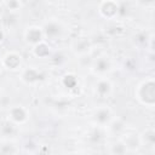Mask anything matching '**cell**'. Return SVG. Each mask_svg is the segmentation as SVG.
<instances>
[{
	"instance_id": "1",
	"label": "cell",
	"mask_w": 155,
	"mask_h": 155,
	"mask_svg": "<svg viewBox=\"0 0 155 155\" xmlns=\"http://www.w3.org/2000/svg\"><path fill=\"white\" fill-rule=\"evenodd\" d=\"M134 98L144 107L153 108L155 105V81L151 76L145 78L136 86Z\"/></svg>"
},
{
	"instance_id": "2",
	"label": "cell",
	"mask_w": 155,
	"mask_h": 155,
	"mask_svg": "<svg viewBox=\"0 0 155 155\" xmlns=\"http://www.w3.org/2000/svg\"><path fill=\"white\" fill-rule=\"evenodd\" d=\"M41 29H42V34H44L45 41L46 40L56 41L59 38H62V35L64 33V25L57 18H50V19H47L41 25Z\"/></svg>"
},
{
	"instance_id": "3",
	"label": "cell",
	"mask_w": 155,
	"mask_h": 155,
	"mask_svg": "<svg viewBox=\"0 0 155 155\" xmlns=\"http://www.w3.org/2000/svg\"><path fill=\"white\" fill-rule=\"evenodd\" d=\"M90 70L97 78H105L113 70V62L109 56L102 54L92 61Z\"/></svg>"
},
{
	"instance_id": "4",
	"label": "cell",
	"mask_w": 155,
	"mask_h": 155,
	"mask_svg": "<svg viewBox=\"0 0 155 155\" xmlns=\"http://www.w3.org/2000/svg\"><path fill=\"white\" fill-rule=\"evenodd\" d=\"M114 119V113L109 105L102 104L97 107L92 113V122L94 126L105 128L108 124Z\"/></svg>"
},
{
	"instance_id": "5",
	"label": "cell",
	"mask_w": 155,
	"mask_h": 155,
	"mask_svg": "<svg viewBox=\"0 0 155 155\" xmlns=\"http://www.w3.org/2000/svg\"><path fill=\"white\" fill-rule=\"evenodd\" d=\"M29 117H30L29 109L22 104L12 105L7 111V120H10L17 126L24 125L29 120Z\"/></svg>"
},
{
	"instance_id": "6",
	"label": "cell",
	"mask_w": 155,
	"mask_h": 155,
	"mask_svg": "<svg viewBox=\"0 0 155 155\" xmlns=\"http://www.w3.org/2000/svg\"><path fill=\"white\" fill-rule=\"evenodd\" d=\"M119 8H120V2L114 0L102 1L98 5L99 15L108 21H116V18H119Z\"/></svg>"
},
{
	"instance_id": "7",
	"label": "cell",
	"mask_w": 155,
	"mask_h": 155,
	"mask_svg": "<svg viewBox=\"0 0 155 155\" xmlns=\"http://www.w3.org/2000/svg\"><path fill=\"white\" fill-rule=\"evenodd\" d=\"M2 67L10 71H18L22 70L23 67V58L17 51H8L1 57Z\"/></svg>"
},
{
	"instance_id": "8",
	"label": "cell",
	"mask_w": 155,
	"mask_h": 155,
	"mask_svg": "<svg viewBox=\"0 0 155 155\" xmlns=\"http://www.w3.org/2000/svg\"><path fill=\"white\" fill-rule=\"evenodd\" d=\"M70 50L76 57L90 54L92 51V44L86 36H76L70 41Z\"/></svg>"
},
{
	"instance_id": "9",
	"label": "cell",
	"mask_w": 155,
	"mask_h": 155,
	"mask_svg": "<svg viewBox=\"0 0 155 155\" xmlns=\"http://www.w3.org/2000/svg\"><path fill=\"white\" fill-rule=\"evenodd\" d=\"M21 80L27 84V85H36L45 79V74L42 70L35 67H28V68H22L21 70Z\"/></svg>"
},
{
	"instance_id": "10",
	"label": "cell",
	"mask_w": 155,
	"mask_h": 155,
	"mask_svg": "<svg viewBox=\"0 0 155 155\" xmlns=\"http://www.w3.org/2000/svg\"><path fill=\"white\" fill-rule=\"evenodd\" d=\"M93 93L98 98H109L113 93V82L105 78H97L93 85Z\"/></svg>"
},
{
	"instance_id": "11",
	"label": "cell",
	"mask_w": 155,
	"mask_h": 155,
	"mask_svg": "<svg viewBox=\"0 0 155 155\" xmlns=\"http://www.w3.org/2000/svg\"><path fill=\"white\" fill-rule=\"evenodd\" d=\"M23 38H24V41L27 42V45H29L31 47H34L38 44L45 41L44 34H42V29L39 25H30V27H28L24 30V33H23Z\"/></svg>"
},
{
	"instance_id": "12",
	"label": "cell",
	"mask_w": 155,
	"mask_h": 155,
	"mask_svg": "<svg viewBox=\"0 0 155 155\" xmlns=\"http://www.w3.org/2000/svg\"><path fill=\"white\" fill-rule=\"evenodd\" d=\"M122 143L125 144L127 151H137L142 145H140V140H139V134L136 132H131V131H125L121 137H119Z\"/></svg>"
},
{
	"instance_id": "13",
	"label": "cell",
	"mask_w": 155,
	"mask_h": 155,
	"mask_svg": "<svg viewBox=\"0 0 155 155\" xmlns=\"http://www.w3.org/2000/svg\"><path fill=\"white\" fill-rule=\"evenodd\" d=\"M104 130H105V133H108L110 136L121 137V134L126 131V124L124 122L122 119L114 116V119L108 124V126Z\"/></svg>"
},
{
	"instance_id": "14",
	"label": "cell",
	"mask_w": 155,
	"mask_h": 155,
	"mask_svg": "<svg viewBox=\"0 0 155 155\" xmlns=\"http://www.w3.org/2000/svg\"><path fill=\"white\" fill-rule=\"evenodd\" d=\"M19 132V126L15 125L10 120H5L0 124V134L5 140H13V138Z\"/></svg>"
},
{
	"instance_id": "15",
	"label": "cell",
	"mask_w": 155,
	"mask_h": 155,
	"mask_svg": "<svg viewBox=\"0 0 155 155\" xmlns=\"http://www.w3.org/2000/svg\"><path fill=\"white\" fill-rule=\"evenodd\" d=\"M1 29H16V27L19 24L18 12L6 11L1 17Z\"/></svg>"
},
{
	"instance_id": "16",
	"label": "cell",
	"mask_w": 155,
	"mask_h": 155,
	"mask_svg": "<svg viewBox=\"0 0 155 155\" xmlns=\"http://www.w3.org/2000/svg\"><path fill=\"white\" fill-rule=\"evenodd\" d=\"M139 134V140H140V145L145 147L148 149H153L154 144H155V131L153 127H147L145 130H143Z\"/></svg>"
},
{
	"instance_id": "17",
	"label": "cell",
	"mask_w": 155,
	"mask_h": 155,
	"mask_svg": "<svg viewBox=\"0 0 155 155\" xmlns=\"http://www.w3.org/2000/svg\"><path fill=\"white\" fill-rule=\"evenodd\" d=\"M109 147V153L111 154V155H126L128 151H127V149H126V147H125V144L122 143V140L120 139V138H117V139H114L113 142H110L109 144H108Z\"/></svg>"
},
{
	"instance_id": "18",
	"label": "cell",
	"mask_w": 155,
	"mask_h": 155,
	"mask_svg": "<svg viewBox=\"0 0 155 155\" xmlns=\"http://www.w3.org/2000/svg\"><path fill=\"white\" fill-rule=\"evenodd\" d=\"M33 54L38 58H47L51 53V47L46 41H42L31 48Z\"/></svg>"
},
{
	"instance_id": "19",
	"label": "cell",
	"mask_w": 155,
	"mask_h": 155,
	"mask_svg": "<svg viewBox=\"0 0 155 155\" xmlns=\"http://www.w3.org/2000/svg\"><path fill=\"white\" fill-rule=\"evenodd\" d=\"M18 151V147L13 140H4L0 144V155H16Z\"/></svg>"
},
{
	"instance_id": "20",
	"label": "cell",
	"mask_w": 155,
	"mask_h": 155,
	"mask_svg": "<svg viewBox=\"0 0 155 155\" xmlns=\"http://www.w3.org/2000/svg\"><path fill=\"white\" fill-rule=\"evenodd\" d=\"M62 85H63L65 88L74 90V88L78 87V85H79V80H78V78H76L74 74L68 73V74H65V75L62 78Z\"/></svg>"
},
{
	"instance_id": "21",
	"label": "cell",
	"mask_w": 155,
	"mask_h": 155,
	"mask_svg": "<svg viewBox=\"0 0 155 155\" xmlns=\"http://www.w3.org/2000/svg\"><path fill=\"white\" fill-rule=\"evenodd\" d=\"M153 40V35H149L144 31H138L134 36H133V42L137 46H147L148 42H150Z\"/></svg>"
},
{
	"instance_id": "22",
	"label": "cell",
	"mask_w": 155,
	"mask_h": 155,
	"mask_svg": "<svg viewBox=\"0 0 155 155\" xmlns=\"http://www.w3.org/2000/svg\"><path fill=\"white\" fill-rule=\"evenodd\" d=\"M102 130H103V128L94 126V127H93V128L90 131V133L87 134V136H88V139H90L92 143H99V140L103 138Z\"/></svg>"
},
{
	"instance_id": "23",
	"label": "cell",
	"mask_w": 155,
	"mask_h": 155,
	"mask_svg": "<svg viewBox=\"0 0 155 155\" xmlns=\"http://www.w3.org/2000/svg\"><path fill=\"white\" fill-rule=\"evenodd\" d=\"M4 6L6 7L7 11L10 12H19V10L23 7V2L11 0V1H4Z\"/></svg>"
},
{
	"instance_id": "24",
	"label": "cell",
	"mask_w": 155,
	"mask_h": 155,
	"mask_svg": "<svg viewBox=\"0 0 155 155\" xmlns=\"http://www.w3.org/2000/svg\"><path fill=\"white\" fill-rule=\"evenodd\" d=\"M4 39H5V30L1 29V27H0V44L4 41Z\"/></svg>"
},
{
	"instance_id": "25",
	"label": "cell",
	"mask_w": 155,
	"mask_h": 155,
	"mask_svg": "<svg viewBox=\"0 0 155 155\" xmlns=\"http://www.w3.org/2000/svg\"><path fill=\"white\" fill-rule=\"evenodd\" d=\"M69 155H88V154L85 153V151H75V153H71Z\"/></svg>"
},
{
	"instance_id": "26",
	"label": "cell",
	"mask_w": 155,
	"mask_h": 155,
	"mask_svg": "<svg viewBox=\"0 0 155 155\" xmlns=\"http://www.w3.org/2000/svg\"><path fill=\"white\" fill-rule=\"evenodd\" d=\"M2 70H4V67H2V62H1V58H0V74L2 73Z\"/></svg>"
},
{
	"instance_id": "27",
	"label": "cell",
	"mask_w": 155,
	"mask_h": 155,
	"mask_svg": "<svg viewBox=\"0 0 155 155\" xmlns=\"http://www.w3.org/2000/svg\"><path fill=\"white\" fill-rule=\"evenodd\" d=\"M2 5H4V1H0V7H1Z\"/></svg>"
},
{
	"instance_id": "28",
	"label": "cell",
	"mask_w": 155,
	"mask_h": 155,
	"mask_svg": "<svg viewBox=\"0 0 155 155\" xmlns=\"http://www.w3.org/2000/svg\"><path fill=\"white\" fill-rule=\"evenodd\" d=\"M0 98H1V88H0Z\"/></svg>"
}]
</instances>
